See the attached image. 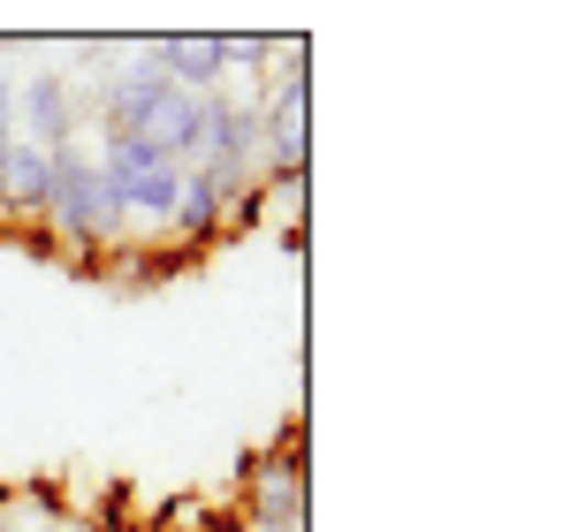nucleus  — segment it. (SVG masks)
Masks as SVG:
<instances>
[{
  "mask_svg": "<svg viewBox=\"0 0 563 532\" xmlns=\"http://www.w3.org/2000/svg\"><path fill=\"white\" fill-rule=\"evenodd\" d=\"M153 62H161V77H168L176 91L198 99V91L229 69V38H161V46H153Z\"/></svg>",
  "mask_w": 563,
  "mask_h": 532,
  "instance_id": "obj_5",
  "label": "nucleus"
},
{
  "mask_svg": "<svg viewBox=\"0 0 563 532\" xmlns=\"http://www.w3.org/2000/svg\"><path fill=\"white\" fill-rule=\"evenodd\" d=\"M198 145H213V153H221V168H213V176L229 182L236 168H244V153H252V114H244V107H213V99H206V137H198Z\"/></svg>",
  "mask_w": 563,
  "mask_h": 532,
  "instance_id": "obj_7",
  "label": "nucleus"
},
{
  "mask_svg": "<svg viewBox=\"0 0 563 532\" xmlns=\"http://www.w3.org/2000/svg\"><path fill=\"white\" fill-rule=\"evenodd\" d=\"M267 145H275L282 168L305 160V77H289V91L275 99V114H267Z\"/></svg>",
  "mask_w": 563,
  "mask_h": 532,
  "instance_id": "obj_8",
  "label": "nucleus"
},
{
  "mask_svg": "<svg viewBox=\"0 0 563 532\" xmlns=\"http://www.w3.org/2000/svg\"><path fill=\"white\" fill-rule=\"evenodd\" d=\"M99 176L114 182L122 213L176 221V198H184V168H176V160H153L145 145H130V137H107V160H99Z\"/></svg>",
  "mask_w": 563,
  "mask_h": 532,
  "instance_id": "obj_2",
  "label": "nucleus"
},
{
  "mask_svg": "<svg viewBox=\"0 0 563 532\" xmlns=\"http://www.w3.org/2000/svg\"><path fill=\"white\" fill-rule=\"evenodd\" d=\"M161 91H176V85L161 77V62H153V54H137L130 69H114V77H107V107H99L107 137H137V122L161 107Z\"/></svg>",
  "mask_w": 563,
  "mask_h": 532,
  "instance_id": "obj_3",
  "label": "nucleus"
},
{
  "mask_svg": "<svg viewBox=\"0 0 563 532\" xmlns=\"http://www.w3.org/2000/svg\"><path fill=\"white\" fill-rule=\"evenodd\" d=\"M221 190H229L221 176H198V182H184V198H176V213H184L190 229H206V221H213V206H221Z\"/></svg>",
  "mask_w": 563,
  "mask_h": 532,
  "instance_id": "obj_10",
  "label": "nucleus"
},
{
  "mask_svg": "<svg viewBox=\"0 0 563 532\" xmlns=\"http://www.w3.org/2000/svg\"><path fill=\"white\" fill-rule=\"evenodd\" d=\"M23 107H31L23 122L38 130L31 145H38V153H54V145H62V130H69V114H62V85H54V77H38V85L23 91Z\"/></svg>",
  "mask_w": 563,
  "mask_h": 532,
  "instance_id": "obj_9",
  "label": "nucleus"
},
{
  "mask_svg": "<svg viewBox=\"0 0 563 532\" xmlns=\"http://www.w3.org/2000/svg\"><path fill=\"white\" fill-rule=\"evenodd\" d=\"M198 137H206V99H190V91H161V107L137 122L130 145H145L153 160H184V153H198Z\"/></svg>",
  "mask_w": 563,
  "mask_h": 532,
  "instance_id": "obj_4",
  "label": "nucleus"
},
{
  "mask_svg": "<svg viewBox=\"0 0 563 532\" xmlns=\"http://www.w3.org/2000/svg\"><path fill=\"white\" fill-rule=\"evenodd\" d=\"M46 176H54V153L8 137V153H0V206L8 213H38L46 206Z\"/></svg>",
  "mask_w": 563,
  "mask_h": 532,
  "instance_id": "obj_6",
  "label": "nucleus"
},
{
  "mask_svg": "<svg viewBox=\"0 0 563 532\" xmlns=\"http://www.w3.org/2000/svg\"><path fill=\"white\" fill-rule=\"evenodd\" d=\"M8 122H15V114H8V85H0V153H8Z\"/></svg>",
  "mask_w": 563,
  "mask_h": 532,
  "instance_id": "obj_11",
  "label": "nucleus"
},
{
  "mask_svg": "<svg viewBox=\"0 0 563 532\" xmlns=\"http://www.w3.org/2000/svg\"><path fill=\"white\" fill-rule=\"evenodd\" d=\"M46 221L62 229V236H114L122 229V198H114V182L99 176V160H62L54 153V176H46Z\"/></svg>",
  "mask_w": 563,
  "mask_h": 532,
  "instance_id": "obj_1",
  "label": "nucleus"
}]
</instances>
